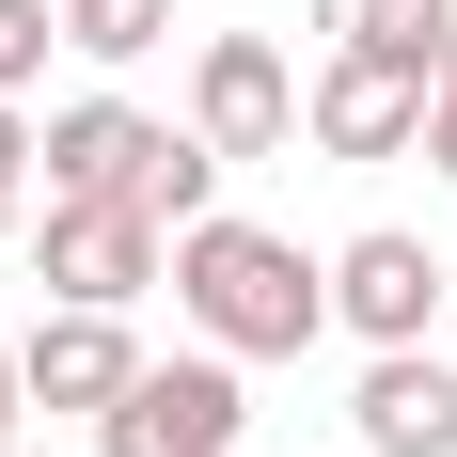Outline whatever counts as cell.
I'll return each mask as SVG.
<instances>
[{
	"label": "cell",
	"instance_id": "10",
	"mask_svg": "<svg viewBox=\"0 0 457 457\" xmlns=\"http://www.w3.org/2000/svg\"><path fill=\"white\" fill-rule=\"evenodd\" d=\"M331 32H347V47H378V63H411V79H442V47H457V0H347Z\"/></svg>",
	"mask_w": 457,
	"mask_h": 457
},
{
	"label": "cell",
	"instance_id": "16",
	"mask_svg": "<svg viewBox=\"0 0 457 457\" xmlns=\"http://www.w3.org/2000/svg\"><path fill=\"white\" fill-rule=\"evenodd\" d=\"M442 331H457V269H442Z\"/></svg>",
	"mask_w": 457,
	"mask_h": 457
},
{
	"label": "cell",
	"instance_id": "8",
	"mask_svg": "<svg viewBox=\"0 0 457 457\" xmlns=\"http://www.w3.org/2000/svg\"><path fill=\"white\" fill-rule=\"evenodd\" d=\"M16 378H32V411H111V395L142 378V347H127V316L47 300V316H32V347H16Z\"/></svg>",
	"mask_w": 457,
	"mask_h": 457
},
{
	"label": "cell",
	"instance_id": "7",
	"mask_svg": "<svg viewBox=\"0 0 457 457\" xmlns=\"http://www.w3.org/2000/svg\"><path fill=\"white\" fill-rule=\"evenodd\" d=\"M331 316L363 331V347H426V331H442V269H426V237H347V253H331Z\"/></svg>",
	"mask_w": 457,
	"mask_h": 457
},
{
	"label": "cell",
	"instance_id": "6",
	"mask_svg": "<svg viewBox=\"0 0 457 457\" xmlns=\"http://www.w3.org/2000/svg\"><path fill=\"white\" fill-rule=\"evenodd\" d=\"M189 127L221 142V158H284V127H300L284 47H269V32H221V47H205V79H189Z\"/></svg>",
	"mask_w": 457,
	"mask_h": 457
},
{
	"label": "cell",
	"instance_id": "3",
	"mask_svg": "<svg viewBox=\"0 0 457 457\" xmlns=\"http://www.w3.org/2000/svg\"><path fill=\"white\" fill-rule=\"evenodd\" d=\"M32 269H47V300H95V316H127L142 284L174 269V237L142 221V205H47V221H32Z\"/></svg>",
	"mask_w": 457,
	"mask_h": 457
},
{
	"label": "cell",
	"instance_id": "1",
	"mask_svg": "<svg viewBox=\"0 0 457 457\" xmlns=\"http://www.w3.org/2000/svg\"><path fill=\"white\" fill-rule=\"evenodd\" d=\"M174 300H189V331H205L221 363H300L331 331V269L300 237H269V221H221V205L174 237Z\"/></svg>",
	"mask_w": 457,
	"mask_h": 457
},
{
	"label": "cell",
	"instance_id": "5",
	"mask_svg": "<svg viewBox=\"0 0 457 457\" xmlns=\"http://www.w3.org/2000/svg\"><path fill=\"white\" fill-rule=\"evenodd\" d=\"M426 95H442V79L378 63V47H331V79H316V111H300V127H316L331 158H411V142H426Z\"/></svg>",
	"mask_w": 457,
	"mask_h": 457
},
{
	"label": "cell",
	"instance_id": "13",
	"mask_svg": "<svg viewBox=\"0 0 457 457\" xmlns=\"http://www.w3.org/2000/svg\"><path fill=\"white\" fill-rule=\"evenodd\" d=\"M426 158H442V174H457V95H426Z\"/></svg>",
	"mask_w": 457,
	"mask_h": 457
},
{
	"label": "cell",
	"instance_id": "12",
	"mask_svg": "<svg viewBox=\"0 0 457 457\" xmlns=\"http://www.w3.org/2000/svg\"><path fill=\"white\" fill-rule=\"evenodd\" d=\"M47 47H63V0H0V95H32Z\"/></svg>",
	"mask_w": 457,
	"mask_h": 457
},
{
	"label": "cell",
	"instance_id": "14",
	"mask_svg": "<svg viewBox=\"0 0 457 457\" xmlns=\"http://www.w3.org/2000/svg\"><path fill=\"white\" fill-rule=\"evenodd\" d=\"M16 411H32V378H16V347H0V442H16Z\"/></svg>",
	"mask_w": 457,
	"mask_h": 457
},
{
	"label": "cell",
	"instance_id": "17",
	"mask_svg": "<svg viewBox=\"0 0 457 457\" xmlns=\"http://www.w3.org/2000/svg\"><path fill=\"white\" fill-rule=\"evenodd\" d=\"M442 95H457V47H442Z\"/></svg>",
	"mask_w": 457,
	"mask_h": 457
},
{
	"label": "cell",
	"instance_id": "11",
	"mask_svg": "<svg viewBox=\"0 0 457 457\" xmlns=\"http://www.w3.org/2000/svg\"><path fill=\"white\" fill-rule=\"evenodd\" d=\"M63 47H95V63H142V47H174V0H63Z\"/></svg>",
	"mask_w": 457,
	"mask_h": 457
},
{
	"label": "cell",
	"instance_id": "9",
	"mask_svg": "<svg viewBox=\"0 0 457 457\" xmlns=\"http://www.w3.org/2000/svg\"><path fill=\"white\" fill-rule=\"evenodd\" d=\"M347 426H363V457H457V363L442 347H378Z\"/></svg>",
	"mask_w": 457,
	"mask_h": 457
},
{
	"label": "cell",
	"instance_id": "4",
	"mask_svg": "<svg viewBox=\"0 0 457 457\" xmlns=\"http://www.w3.org/2000/svg\"><path fill=\"white\" fill-rule=\"evenodd\" d=\"M158 142H174V127H142L127 95H79V111H47V142H32V158H47V205H127V189L158 174Z\"/></svg>",
	"mask_w": 457,
	"mask_h": 457
},
{
	"label": "cell",
	"instance_id": "2",
	"mask_svg": "<svg viewBox=\"0 0 457 457\" xmlns=\"http://www.w3.org/2000/svg\"><path fill=\"white\" fill-rule=\"evenodd\" d=\"M237 363L221 347H189V363H142L111 411H95V457H237Z\"/></svg>",
	"mask_w": 457,
	"mask_h": 457
},
{
	"label": "cell",
	"instance_id": "15",
	"mask_svg": "<svg viewBox=\"0 0 457 457\" xmlns=\"http://www.w3.org/2000/svg\"><path fill=\"white\" fill-rule=\"evenodd\" d=\"M0 253H16V189H0Z\"/></svg>",
	"mask_w": 457,
	"mask_h": 457
}]
</instances>
